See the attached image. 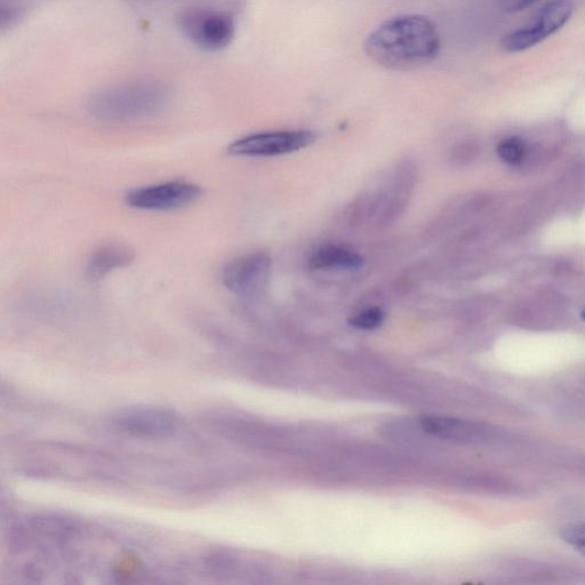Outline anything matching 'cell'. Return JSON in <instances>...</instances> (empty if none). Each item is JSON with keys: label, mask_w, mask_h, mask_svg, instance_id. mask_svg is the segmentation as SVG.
Listing matches in <instances>:
<instances>
[{"label": "cell", "mask_w": 585, "mask_h": 585, "mask_svg": "<svg viewBox=\"0 0 585 585\" xmlns=\"http://www.w3.org/2000/svg\"><path fill=\"white\" fill-rule=\"evenodd\" d=\"M563 540L585 556V525H568L562 531Z\"/></svg>", "instance_id": "cell-14"}, {"label": "cell", "mask_w": 585, "mask_h": 585, "mask_svg": "<svg viewBox=\"0 0 585 585\" xmlns=\"http://www.w3.org/2000/svg\"><path fill=\"white\" fill-rule=\"evenodd\" d=\"M116 426L136 437L163 438L176 429V416L165 408L154 406L128 407L115 418Z\"/></svg>", "instance_id": "cell-7"}, {"label": "cell", "mask_w": 585, "mask_h": 585, "mask_svg": "<svg viewBox=\"0 0 585 585\" xmlns=\"http://www.w3.org/2000/svg\"><path fill=\"white\" fill-rule=\"evenodd\" d=\"M308 264L312 270H357L364 258L346 246L327 244L312 252Z\"/></svg>", "instance_id": "cell-10"}, {"label": "cell", "mask_w": 585, "mask_h": 585, "mask_svg": "<svg viewBox=\"0 0 585 585\" xmlns=\"http://www.w3.org/2000/svg\"><path fill=\"white\" fill-rule=\"evenodd\" d=\"M271 259L264 253L239 256L222 270V283L240 298L251 299L266 287L270 275Z\"/></svg>", "instance_id": "cell-6"}, {"label": "cell", "mask_w": 585, "mask_h": 585, "mask_svg": "<svg viewBox=\"0 0 585 585\" xmlns=\"http://www.w3.org/2000/svg\"><path fill=\"white\" fill-rule=\"evenodd\" d=\"M572 14L571 0H550L541 8L531 26L511 32L504 37L501 44L502 50L507 53L530 50L562 29L571 19Z\"/></svg>", "instance_id": "cell-4"}, {"label": "cell", "mask_w": 585, "mask_h": 585, "mask_svg": "<svg viewBox=\"0 0 585 585\" xmlns=\"http://www.w3.org/2000/svg\"><path fill=\"white\" fill-rule=\"evenodd\" d=\"M203 197V189L187 181H167L131 190L126 204L135 210L168 212L195 204Z\"/></svg>", "instance_id": "cell-3"}, {"label": "cell", "mask_w": 585, "mask_h": 585, "mask_svg": "<svg viewBox=\"0 0 585 585\" xmlns=\"http://www.w3.org/2000/svg\"><path fill=\"white\" fill-rule=\"evenodd\" d=\"M135 254L122 244H107L96 248L86 264V275L91 280L106 278L111 272L126 268L134 261Z\"/></svg>", "instance_id": "cell-9"}, {"label": "cell", "mask_w": 585, "mask_h": 585, "mask_svg": "<svg viewBox=\"0 0 585 585\" xmlns=\"http://www.w3.org/2000/svg\"><path fill=\"white\" fill-rule=\"evenodd\" d=\"M538 2L539 0H507L506 8L510 12H518Z\"/></svg>", "instance_id": "cell-15"}, {"label": "cell", "mask_w": 585, "mask_h": 585, "mask_svg": "<svg viewBox=\"0 0 585 585\" xmlns=\"http://www.w3.org/2000/svg\"><path fill=\"white\" fill-rule=\"evenodd\" d=\"M420 427L431 436L443 439L459 440V442H474L483 438L485 430L477 424L439 418V416H426L420 420Z\"/></svg>", "instance_id": "cell-11"}, {"label": "cell", "mask_w": 585, "mask_h": 585, "mask_svg": "<svg viewBox=\"0 0 585 585\" xmlns=\"http://www.w3.org/2000/svg\"><path fill=\"white\" fill-rule=\"evenodd\" d=\"M182 28L192 42L208 50L226 47L235 34L234 22L218 12H191L184 16Z\"/></svg>", "instance_id": "cell-8"}, {"label": "cell", "mask_w": 585, "mask_h": 585, "mask_svg": "<svg viewBox=\"0 0 585 585\" xmlns=\"http://www.w3.org/2000/svg\"><path fill=\"white\" fill-rule=\"evenodd\" d=\"M386 319V314L381 308L373 307L359 312L349 320L352 327L363 331H373L379 328Z\"/></svg>", "instance_id": "cell-13"}, {"label": "cell", "mask_w": 585, "mask_h": 585, "mask_svg": "<svg viewBox=\"0 0 585 585\" xmlns=\"http://www.w3.org/2000/svg\"><path fill=\"white\" fill-rule=\"evenodd\" d=\"M164 102V93L155 86H131L98 96L91 111L104 122L120 123L154 114Z\"/></svg>", "instance_id": "cell-2"}, {"label": "cell", "mask_w": 585, "mask_h": 585, "mask_svg": "<svg viewBox=\"0 0 585 585\" xmlns=\"http://www.w3.org/2000/svg\"><path fill=\"white\" fill-rule=\"evenodd\" d=\"M365 51L383 68L414 70L437 58L440 37L434 23L427 18L403 15L373 31L366 39Z\"/></svg>", "instance_id": "cell-1"}, {"label": "cell", "mask_w": 585, "mask_h": 585, "mask_svg": "<svg viewBox=\"0 0 585 585\" xmlns=\"http://www.w3.org/2000/svg\"><path fill=\"white\" fill-rule=\"evenodd\" d=\"M315 141V134L309 131L256 133L232 142L228 152L237 157H276L308 148Z\"/></svg>", "instance_id": "cell-5"}, {"label": "cell", "mask_w": 585, "mask_h": 585, "mask_svg": "<svg viewBox=\"0 0 585 585\" xmlns=\"http://www.w3.org/2000/svg\"><path fill=\"white\" fill-rule=\"evenodd\" d=\"M498 154L507 164L517 166L522 164L526 159L528 146L522 139L510 138L499 144Z\"/></svg>", "instance_id": "cell-12"}]
</instances>
